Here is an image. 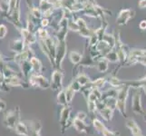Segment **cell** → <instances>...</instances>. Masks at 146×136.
Here are the masks:
<instances>
[{
  "label": "cell",
  "mask_w": 146,
  "mask_h": 136,
  "mask_svg": "<svg viewBox=\"0 0 146 136\" xmlns=\"http://www.w3.org/2000/svg\"><path fill=\"white\" fill-rule=\"evenodd\" d=\"M126 127L131 131V133L133 136H143V133L141 128L138 126V124L136 123L135 121L133 119H129L126 122Z\"/></svg>",
  "instance_id": "7"
},
{
  "label": "cell",
  "mask_w": 146,
  "mask_h": 136,
  "mask_svg": "<svg viewBox=\"0 0 146 136\" xmlns=\"http://www.w3.org/2000/svg\"><path fill=\"white\" fill-rule=\"evenodd\" d=\"M86 117H87V115L84 112H79L76 115H75V118L79 119V120H82V121H84L85 119H86Z\"/></svg>",
  "instance_id": "22"
},
{
  "label": "cell",
  "mask_w": 146,
  "mask_h": 136,
  "mask_svg": "<svg viewBox=\"0 0 146 136\" xmlns=\"http://www.w3.org/2000/svg\"><path fill=\"white\" fill-rule=\"evenodd\" d=\"M6 106H7L6 103H5L3 100H1V99H0V112H1L2 110L6 109Z\"/></svg>",
  "instance_id": "25"
},
{
  "label": "cell",
  "mask_w": 146,
  "mask_h": 136,
  "mask_svg": "<svg viewBox=\"0 0 146 136\" xmlns=\"http://www.w3.org/2000/svg\"><path fill=\"white\" fill-rule=\"evenodd\" d=\"M19 113H20V111L19 108L17 107L15 108L12 111H9V112L6 114L4 119V123L5 125L9 128V129H14L16 128L17 124L20 122L19 121Z\"/></svg>",
  "instance_id": "1"
},
{
  "label": "cell",
  "mask_w": 146,
  "mask_h": 136,
  "mask_svg": "<svg viewBox=\"0 0 146 136\" xmlns=\"http://www.w3.org/2000/svg\"><path fill=\"white\" fill-rule=\"evenodd\" d=\"M73 126L74 127L75 130L78 131V132H80V133H87L88 126L85 124L84 121L74 118L73 121Z\"/></svg>",
  "instance_id": "10"
},
{
  "label": "cell",
  "mask_w": 146,
  "mask_h": 136,
  "mask_svg": "<svg viewBox=\"0 0 146 136\" xmlns=\"http://www.w3.org/2000/svg\"><path fill=\"white\" fill-rule=\"evenodd\" d=\"M104 79H103V78H100V79H98V80H96L95 82H94L92 84H93V87L95 89H98V88H100V87H102L103 85H104Z\"/></svg>",
  "instance_id": "20"
},
{
  "label": "cell",
  "mask_w": 146,
  "mask_h": 136,
  "mask_svg": "<svg viewBox=\"0 0 146 136\" xmlns=\"http://www.w3.org/2000/svg\"><path fill=\"white\" fill-rule=\"evenodd\" d=\"M22 34H23L24 38L28 40V41H30V42H34L35 41V38L32 36V34L29 33L28 30H26V29L22 30Z\"/></svg>",
  "instance_id": "18"
},
{
  "label": "cell",
  "mask_w": 146,
  "mask_h": 136,
  "mask_svg": "<svg viewBox=\"0 0 146 136\" xmlns=\"http://www.w3.org/2000/svg\"><path fill=\"white\" fill-rule=\"evenodd\" d=\"M57 1H58V0H48V2L51 3V4H54V3H56Z\"/></svg>",
  "instance_id": "26"
},
{
  "label": "cell",
  "mask_w": 146,
  "mask_h": 136,
  "mask_svg": "<svg viewBox=\"0 0 146 136\" xmlns=\"http://www.w3.org/2000/svg\"><path fill=\"white\" fill-rule=\"evenodd\" d=\"M40 130H41V125L39 123H33L31 128H30L29 136H40Z\"/></svg>",
  "instance_id": "12"
},
{
  "label": "cell",
  "mask_w": 146,
  "mask_h": 136,
  "mask_svg": "<svg viewBox=\"0 0 146 136\" xmlns=\"http://www.w3.org/2000/svg\"><path fill=\"white\" fill-rule=\"evenodd\" d=\"M133 111L137 114L144 113L142 103H141V95L138 93L135 94L133 98Z\"/></svg>",
  "instance_id": "8"
},
{
  "label": "cell",
  "mask_w": 146,
  "mask_h": 136,
  "mask_svg": "<svg viewBox=\"0 0 146 136\" xmlns=\"http://www.w3.org/2000/svg\"><path fill=\"white\" fill-rule=\"evenodd\" d=\"M76 81L78 82V84L81 85V86H84V85H86L87 84L90 83V79L86 76V75L81 74L76 78Z\"/></svg>",
  "instance_id": "16"
},
{
  "label": "cell",
  "mask_w": 146,
  "mask_h": 136,
  "mask_svg": "<svg viewBox=\"0 0 146 136\" xmlns=\"http://www.w3.org/2000/svg\"><path fill=\"white\" fill-rule=\"evenodd\" d=\"M47 20L46 19V20H43V23H42V25H43V26H46V25H47Z\"/></svg>",
  "instance_id": "27"
},
{
  "label": "cell",
  "mask_w": 146,
  "mask_h": 136,
  "mask_svg": "<svg viewBox=\"0 0 146 136\" xmlns=\"http://www.w3.org/2000/svg\"><path fill=\"white\" fill-rule=\"evenodd\" d=\"M102 134H103L104 136H117V134H116V133H113V132H112V131L108 130L107 128L104 131V133H103Z\"/></svg>",
  "instance_id": "23"
},
{
  "label": "cell",
  "mask_w": 146,
  "mask_h": 136,
  "mask_svg": "<svg viewBox=\"0 0 146 136\" xmlns=\"http://www.w3.org/2000/svg\"><path fill=\"white\" fill-rule=\"evenodd\" d=\"M30 84L33 86H38L43 89H46L49 86V82L47 81V79L38 74H34L30 77Z\"/></svg>",
  "instance_id": "4"
},
{
  "label": "cell",
  "mask_w": 146,
  "mask_h": 136,
  "mask_svg": "<svg viewBox=\"0 0 146 136\" xmlns=\"http://www.w3.org/2000/svg\"><path fill=\"white\" fill-rule=\"evenodd\" d=\"M93 124H94V127L95 128V130H96L97 132L101 133H103L104 131L106 129L105 125L98 119H94L93 120Z\"/></svg>",
  "instance_id": "13"
},
{
  "label": "cell",
  "mask_w": 146,
  "mask_h": 136,
  "mask_svg": "<svg viewBox=\"0 0 146 136\" xmlns=\"http://www.w3.org/2000/svg\"><path fill=\"white\" fill-rule=\"evenodd\" d=\"M5 83L8 85H12V86H24V83L22 82V80L17 76L5 78Z\"/></svg>",
  "instance_id": "11"
},
{
  "label": "cell",
  "mask_w": 146,
  "mask_h": 136,
  "mask_svg": "<svg viewBox=\"0 0 146 136\" xmlns=\"http://www.w3.org/2000/svg\"><path fill=\"white\" fill-rule=\"evenodd\" d=\"M70 114H71V109L67 105L64 106L60 113V124H61L62 131L64 132L65 128H67V123L70 119Z\"/></svg>",
  "instance_id": "5"
},
{
  "label": "cell",
  "mask_w": 146,
  "mask_h": 136,
  "mask_svg": "<svg viewBox=\"0 0 146 136\" xmlns=\"http://www.w3.org/2000/svg\"><path fill=\"white\" fill-rule=\"evenodd\" d=\"M62 79H63V74L61 72L55 71L54 72L52 75V82H51V88L53 90H59L62 87Z\"/></svg>",
  "instance_id": "6"
},
{
  "label": "cell",
  "mask_w": 146,
  "mask_h": 136,
  "mask_svg": "<svg viewBox=\"0 0 146 136\" xmlns=\"http://www.w3.org/2000/svg\"><path fill=\"white\" fill-rule=\"evenodd\" d=\"M7 27H5L4 25H1V26H0V38H4L5 36L7 34Z\"/></svg>",
  "instance_id": "21"
},
{
  "label": "cell",
  "mask_w": 146,
  "mask_h": 136,
  "mask_svg": "<svg viewBox=\"0 0 146 136\" xmlns=\"http://www.w3.org/2000/svg\"><path fill=\"white\" fill-rule=\"evenodd\" d=\"M57 103L60 105H63V106L67 105L68 102H67L66 95H65L64 91H60V92H59V94L57 95Z\"/></svg>",
  "instance_id": "14"
},
{
  "label": "cell",
  "mask_w": 146,
  "mask_h": 136,
  "mask_svg": "<svg viewBox=\"0 0 146 136\" xmlns=\"http://www.w3.org/2000/svg\"><path fill=\"white\" fill-rule=\"evenodd\" d=\"M64 93H65V95H66L67 102H68V103H70L72 102L73 98L74 97V93H75V91H74V88L72 87V85H69V86L64 90Z\"/></svg>",
  "instance_id": "15"
},
{
  "label": "cell",
  "mask_w": 146,
  "mask_h": 136,
  "mask_svg": "<svg viewBox=\"0 0 146 136\" xmlns=\"http://www.w3.org/2000/svg\"><path fill=\"white\" fill-rule=\"evenodd\" d=\"M97 110L99 111L100 114L105 121H111L113 118V109L110 108L105 105V103H97Z\"/></svg>",
  "instance_id": "3"
},
{
  "label": "cell",
  "mask_w": 146,
  "mask_h": 136,
  "mask_svg": "<svg viewBox=\"0 0 146 136\" xmlns=\"http://www.w3.org/2000/svg\"><path fill=\"white\" fill-rule=\"evenodd\" d=\"M38 33H39V36H41V37H46L47 32L44 29H40L39 31H38Z\"/></svg>",
  "instance_id": "24"
},
{
  "label": "cell",
  "mask_w": 146,
  "mask_h": 136,
  "mask_svg": "<svg viewBox=\"0 0 146 136\" xmlns=\"http://www.w3.org/2000/svg\"><path fill=\"white\" fill-rule=\"evenodd\" d=\"M128 86L122 87L119 92H117V97H116V109H118L119 112L123 115L126 114V111H125V103H126V98L128 95Z\"/></svg>",
  "instance_id": "2"
},
{
  "label": "cell",
  "mask_w": 146,
  "mask_h": 136,
  "mask_svg": "<svg viewBox=\"0 0 146 136\" xmlns=\"http://www.w3.org/2000/svg\"><path fill=\"white\" fill-rule=\"evenodd\" d=\"M30 63H31L32 67L36 70V72H40L41 71V64H40L39 60H37L36 58H32L30 60Z\"/></svg>",
  "instance_id": "17"
},
{
  "label": "cell",
  "mask_w": 146,
  "mask_h": 136,
  "mask_svg": "<svg viewBox=\"0 0 146 136\" xmlns=\"http://www.w3.org/2000/svg\"><path fill=\"white\" fill-rule=\"evenodd\" d=\"M70 58H71V61L74 63V64H76L78 63L80 60H81V55L77 53H72L71 55H70Z\"/></svg>",
  "instance_id": "19"
},
{
  "label": "cell",
  "mask_w": 146,
  "mask_h": 136,
  "mask_svg": "<svg viewBox=\"0 0 146 136\" xmlns=\"http://www.w3.org/2000/svg\"><path fill=\"white\" fill-rule=\"evenodd\" d=\"M15 132H16L18 135L21 136H29L30 135V131L27 125L24 122H19L16 128H15Z\"/></svg>",
  "instance_id": "9"
}]
</instances>
